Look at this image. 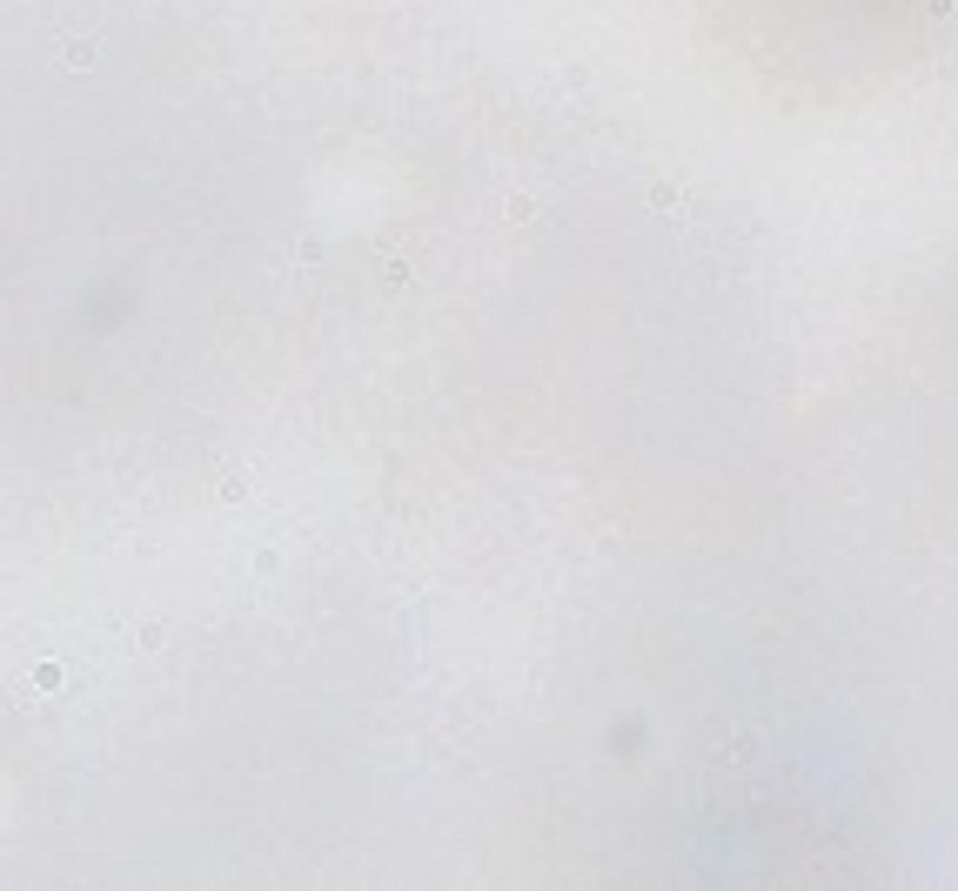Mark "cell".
I'll use <instances>...</instances> for the list:
<instances>
[{
    "label": "cell",
    "instance_id": "6da1fadb",
    "mask_svg": "<svg viewBox=\"0 0 958 891\" xmlns=\"http://www.w3.org/2000/svg\"><path fill=\"white\" fill-rule=\"evenodd\" d=\"M94 61H101V41H94V34H74V41H67V67H74V74H88Z\"/></svg>",
    "mask_w": 958,
    "mask_h": 891
},
{
    "label": "cell",
    "instance_id": "7a4b0ae2",
    "mask_svg": "<svg viewBox=\"0 0 958 891\" xmlns=\"http://www.w3.org/2000/svg\"><path fill=\"white\" fill-rule=\"evenodd\" d=\"M650 208H657V215H683V188H671V181H650Z\"/></svg>",
    "mask_w": 958,
    "mask_h": 891
},
{
    "label": "cell",
    "instance_id": "3957f363",
    "mask_svg": "<svg viewBox=\"0 0 958 891\" xmlns=\"http://www.w3.org/2000/svg\"><path fill=\"white\" fill-rule=\"evenodd\" d=\"M731 764H758V738H750V731L731 738Z\"/></svg>",
    "mask_w": 958,
    "mask_h": 891
},
{
    "label": "cell",
    "instance_id": "277c9868",
    "mask_svg": "<svg viewBox=\"0 0 958 891\" xmlns=\"http://www.w3.org/2000/svg\"><path fill=\"white\" fill-rule=\"evenodd\" d=\"M221 496H228V503H242V496H248V470H228V476H221Z\"/></svg>",
    "mask_w": 958,
    "mask_h": 891
},
{
    "label": "cell",
    "instance_id": "5b68a950",
    "mask_svg": "<svg viewBox=\"0 0 958 891\" xmlns=\"http://www.w3.org/2000/svg\"><path fill=\"white\" fill-rule=\"evenodd\" d=\"M503 215H509V221H537V201H529V195H509Z\"/></svg>",
    "mask_w": 958,
    "mask_h": 891
}]
</instances>
